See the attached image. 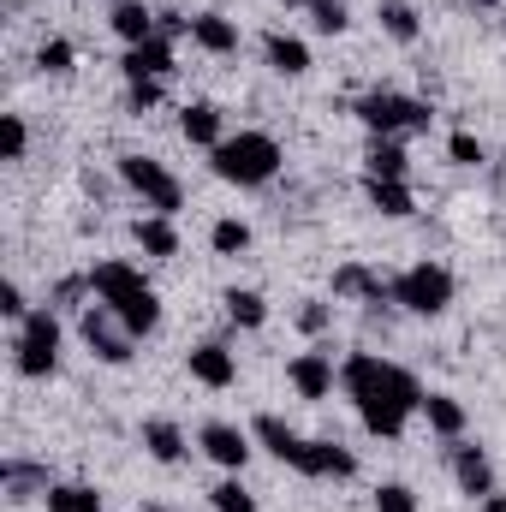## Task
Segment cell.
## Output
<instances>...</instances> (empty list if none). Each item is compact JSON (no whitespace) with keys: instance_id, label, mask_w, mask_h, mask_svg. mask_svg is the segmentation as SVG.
Masks as SVG:
<instances>
[{"instance_id":"obj_1","label":"cell","mask_w":506,"mask_h":512,"mask_svg":"<svg viewBox=\"0 0 506 512\" xmlns=\"http://www.w3.org/2000/svg\"><path fill=\"white\" fill-rule=\"evenodd\" d=\"M340 387H346V399L358 405L364 429L381 435V441H399L405 423L423 411V387H417V376L399 370V364H387V358H376V352H352V358L340 364Z\"/></svg>"},{"instance_id":"obj_2","label":"cell","mask_w":506,"mask_h":512,"mask_svg":"<svg viewBox=\"0 0 506 512\" xmlns=\"http://www.w3.org/2000/svg\"><path fill=\"white\" fill-rule=\"evenodd\" d=\"M90 286H96V304H108L137 340L161 328V292L143 280V268H131V262H96Z\"/></svg>"},{"instance_id":"obj_3","label":"cell","mask_w":506,"mask_h":512,"mask_svg":"<svg viewBox=\"0 0 506 512\" xmlns=\"http://www.w3.org/2000/svg\"><path fill=\"white\" fill-rule=\"evenodd\" d=\"M209 167H215V179L251 191V185H268L280 173V143L268 131H239V137H227V143L209 149Z\"/></svg>"},{"instance_id":"obj_4","label":"cell","mask_w":506,"mask_h":512,"mask_svg":"<svg viewBox=\"0 0 506 512\" xmlns=\"http://www.w3.org/2000/svg\"><path fill=\"white\" fill-rule=\"evenodd\" d=\"M12 364H18V376H30V382H42V376L60 370V316H54V304L30 310V316L18 322V334H12Z\"/></svg>"},{"instance_id":"obj_5","label":"cell","mask_w":506,"mask_h":512,"mask_svg":"<svg viewBox=\"0 0 506 512\" xmlns=\"http://www.w3.org/2000/svg\"><path fill=\"white\" fill-rule=\"evenodd\" d=\"M387 292H393V304L411 310V316H441L459 286H453V274H447L441 262H411L399 280H387Z\"/></svg>"},{"instance_id":"obj_6","label":"cell","mask_w":506,"mask_h":512,"mask_svg":"<svg viewBox=\"0 0 506 512\" xmlns=\"http://www.w3.org/2000/svg\"><path fill=\"white\" fill-rule=\"evenodd\" d=\"M358 120L370 126V137H405V131H429V102L417 96H399V90H370L358 102Z\"/></svg>"},{"instance_id":"obj_7","label":"cell","mask_w":506,"mask_h":512,"mask_svg":"<svg viewBox=\"0 0 506 512\" xmlns=\"http://www.w3.org/2000/svg\"><path fill=\"white\" fill-rule=\"evenodd\" d=\"M120 179L143 197V209H155V215H179L185 209V185L155 155H120Z\"/></svg>"},{"instance_id":"obj_8","label":"cell","mask_w":506,"mask_h":512,"mask_svg":"<svg viewBox=\"0 0 506 512\" xmlns=\"http://www.w3.org/2000/svg\"><path fill=\"white\" fill-rule=\"evenodd\" d=\"M78 334H84V346H90V358H96V364H108V370L131 364V346H137V334H131V328L114 316V310H108V304H84V316H78Z\"/></svg>"},{"instance_id":"obj_9","label":"cell","mask_w":506,"mask_h":512,"mask_svg":"<svg viewBox=\"0 0 506 512\" xmlns=\"http://www.w3.org/2000/svg\"><path fill=\"white\" fill-rule=\"evenodd\" d=\"M197 447L221 465V471H245L256 453V435L251 429H239V423H227V417H215V423H203L197 429Z\"/></svg>"},{"instance_id":"obj_10","label":"cell","mask_w":506,"mask_h":512,"mask_svg":"<svg viewBox=\"0 0 506 512\" xmlns=\"http://www.w3.org/2000/svg\"><path fill=\"white\" fill-rule=\"evenodd\" d=\"M447 465H453V483H459L471 501H489V495H495V459H489L477 441H447Z\"/></svg>"},{"instance_id":"obj_11","label":"cell","mask_w":506,"mask_h":512,"mask_svg":"<svg viewBox=\"0 0 506 512\" xmlns=\"http://www.w3.org/2000/svg\"><path fill=\"white\" fill-rule=\"evenodd\" d=\"M191 382H203L209 393H227V387L239 382V358L221 346V340H203V346H191Z\"/></svg>"},{"instance_id":"obj_12","label":"cell","mask_w":506,"mask_h":512,"mask_svg":"<svg viewBox=\"0 0 506 512\" xmlns=\"http://www.w3.org/2000/svg\"><path fill=\"white\" fill-rule=\"evenodd\" d=\"M334 376H340V370H334V352H298V358L286 364V382L298 387V399H316V405L334 393Z\"/></svg>"},{"instance_id":"obj_13","label":"cell","mask_w":506,"mask_h":512,"mask_svg":"<svg viewBox=\"0 0 506 512\" xmlns=\"http://www.w3.org/2000/svg\"><path fill=\"white\" fill-rule=\"evenodd\" d=\"M292 471H304V477H358V453L340 447V441H304Z\"/></svg>"},{"instance_id":"obj_14","label":"cell","mask_w":506,"mask_h":512,"mask_svg":"<svg viewBox=\"0 0 506 512\" xmlns=\"http://www.w3.org/2000/svg\"><path fill=\"white\" fill-rule=\"evenodd\" d=\"M251 435H256V447H262L268 459H280V465H298V453H304V435H298L286 417H274V411H262V417H256Z\"/></svg>"},{"instance_id":"obj_15","label":"cell","mask_w":506,"mask_h":512,"mask_svg":"<svg viewBox=\"0 0 506 512\" xmlns=\"http://www.w3.org/2000/svg\"><path fill=\"white\" fill-rule=\"evenodd\" d=\"M108 24H114V36H120L126 48H143V42H155V36H161V18H155L143 0H114Z\"/></svg>"},{"instance_id":"obj_16","label":"cell","mask_w":506,"mask_h":512,"mask_svg":"<svg viewBox=\"0 0 506 512\" xmlns=\"http://www.w3.org/2000/svg\"><path fill=\"white\" fill-rule=\"evenodd\" d=\"M137 435H143V453H149L155 465H179V459H185V447H191V441H185V429H179L173 417H149Z\"/></svg>"},{"instance_id":"obj_17","label":"cell","mask_w":506,"mask_h":512,"mask_svg":"<svg viewBox=\"0 0 506 512\" xmlns=\"http://www.w3.org/2000/svg\"><path fill=\"white\" fill-rule=\"evenodd\" d=\"M334 298H352V304H381V298H393L387 292V280L370 274L364 262H346V268H334Z\"/></svg>"},{"instance_id":"obj_18","label":"cell","mask_w":506,"mask_h":512,"mask_svg":"<svg viewBox=\"0 0 506 512\" xmlns=\"http://www.w3.org/2000/svg\"><path fill=\"white\" fill-rule=\"evenodd\" d=\"M0 477H6V501H12V507H24V501H48V489H54L48 471H42V465H24V459H6Z\"/></svg>"},{"instance_id":"obj_19","label":"cell","mask_w":506,"mask_h":512,"mask_svg":"<svg viewBox=\"0 0 506 512\" xmlns=\"http://www.w3.org/2000/svg\"><path fill=\"white\" fill-rule=\"evenodd\" d=\"M120 72H126V84H137V78H167V72H173V42L155 36V42H143V48H126Z\"/></svg>"},{"instance_id":"obj_20","label":"cell","mask_w":506,"mask_h":512,"mask_svg":"<svg viewBox=\"0 0 506 512\" xmlns=\"http://www.w3.org/2000/svg\"><path fill=\"white\" fill-rule=\"evenodd\" d=\"M179 131H185V143H197V149L227 143V120H221V108H215V102H191V108L179 114Z\"/></svg>"},{"instance_id":"obj_21","label":"cell","mask_w":506,"mask_h":512,"mask_svg":"<svg viewBox=\"0 0 506 512\" xmlns=\"http://www.w3.org/2000/svg\"><path fill=\"white\" fill-rule=\"evenodd\" d=\"M191 42H197L203 54H239V24L221 18V12H197V18H191Z\"/></svg>"},{"instance_id":"obj_22","label":"cell","mask_w":506,"mask_h":512,"mask_svg":"<svg viewBox=\"0 0 506 512\" xmlns=\"http://www.w3.org/2000/svg\"><path fill=\"white\" fill-rule=\"evenodd\" d=\"M262 54H268V66H274L280 78H304V72H310V48H304L298 36H286V30H268V36H262Z\"/></svg>"},{"instance_id":"obj_23","label":"cell","mask_w":506,"mask_h":512,"mask_svg":"<svg viewBox=\"0 0 506 512\" xmlns=\"http://www.w3.org/2000/svg\"><path fill=\"white\" fill-rule=\"evenodd\" d=\"M131 239H137V251L155 256V262L179 256V227H173V215H143V221L131 227Z\"/></svg>"},{"instance_id":"obj_24","label":"cell","mask_w":506,"mask_h":512,"mask_svg":"<svg viewBox=\"0 0 506 512\" xmlns=\"http://www.w3.org/2000/svg\"><path fill=\"white\" fill-rule=\"evenodd\" d=\"M423 417H429V429L441 435V441H465V405L453 399V393H423Z\"/></svg>"},{"instance_id":"obj_25","label":"cell","mask_w":506,"mask_h":512,"mask_svg":"<svg viewBox=\"0 0 506 512\" xmlns=\"http://www.w3.org/2000/svg\"><path fill=\"white\" fill-rule=\"evenodd\" d=\"M364 197H370V209L387 215V221H405V215L417 209V197H411L405 179H364Z\"/></svg>"},{"instance_id":"obj_26","label":"cell","mask_w":506,"mask_h":512,"mask_svg":"<svg viewBox=\"0 0 506 512\" xmlns=\"http://www.w3.org/2000/svg\"><path fill=\"white\" fill-rule=\"evenodd\" d=\"M364 179H411V155L399 149V137H376V143H370Z\"/></svg>"},{"instance_id":"obj_27","label":"cell","mask_w":506,"mask_h":512,"mask_svg":"<svg viewBox=\"0 0 506 512\" xmlns=\"http://www.w3.org/2000/svg\"><path fill=\"white\" fill-rule=\"evenodd\" d=\"M376 18H381V30H387L393 42H405V48L423 36V18H417V6H405V0H381Z\"/></svg>"},{"instance_id":"obj_28","label":"cell","mask_w":506,"mask_h":512,"mask_svg":"<svg viewBox=\"0 0 506 512\" xmlns=\"http://www.w3.org/2000/svg\"><path fill=\"white\" fill-rule=\"evenodd\" d=\"M221 304H227V316H233L239 328H262V322H268V298L251 292V286H227V298H221Z\"/></svg>"},{"instance_id":"obj_29","label":"cell","mask_w":506,"mask_h":512,"mask_svg":"<svg viewBox=\"0 0 506 512\" xmlns=\"http://www.w3.org/2000/svg\"><path fill=\"white\" fill-rule=\"evenodd\" d=\"M48 512H102V495L90 483H54L48 489Z\"/></svg>"},{"instance_id":"obj_30","label":"cell","mask_w":506,"mask_h":512,"mask_svg":"<svg viewBox=\"0 0 506 512\" xmlns=\"http://www.w3.org/2000/svg\"><path fill=\"white\" fill-rule=\"evenodd\" d=\"M209 507L215 512H256V495L239 483V471H233V477H221V483L209 489Z\"/></svg>"},{"instance_id":"obj_31","label":"cell","mask_w":506,"mask_h":512,"mask_svg":"<svg viewBox=\"0 0 506 512\" xmlns=\"http://www.w3.org/2000/svg\"><path fill=\"white\" fill-rule=\"evenodd\" d=\"M209 245H215V256L251 251V227H245L239 215H227V221H215V227H209Z\"/></svg>"},{"instance_id":"obj_32","label":"cell","mask_w":506,"mask_h":512,"mask_svg":"<svg viewBox=\"0 0 506 512\" xmlns=\"http://www.w3.org/2000/svg\"><path fill=\"white\" fill-rule=\"evenodd\" d=\"M310 24H316L322 36H346V30H352V12H346V0H316V6H310Z\"/></svg>"},{"instance_id":"obj_33","label":"cell","mask_w":506,"mask_h":512,"mask_svg":"<svg viewBox=\"0 0 506 512\" xmlns=\"http://www.w3.org/2000/svg\"><path fill=\"white\" fill-rule=\"evenodd\" d=\"M24 149H30V126L18 114H0V161H24Z\"/></svg>"},{"instance_id":"obj_34","label":"cell","mask_w":506,"mask_h":512,"mask_svg":"<svg viewBox=\"0 0 506 512\" xmlns=\"http://www.w3.org/2000/svg\"><path fill=\"white\" fill-rule=\"evenodd\" d=\"M72 60H78V54H72V42H60V36L36 48V66H42V72H54V78H66V72H72Z\"/></svg>"},{"instance_id":"obj_35","label":"cell","mask_w":506,"mask_h":512,"mask_svg":"<svg viewBox=\"0 0 506 512\" xmlns=\"http://www.w3.org/2000/svg\"><path fill=\"white\" fill-rule=\"evenodd\" d=\"M376 512H417V495L405 483H381L376 489Z\"/></svg>"},{"instance_id":"obj_36","label":"cell","mask_w":506,"mask_h":512,"mask_svg":"<svg viewBox=\"0 0 506 512\" xmlns=\"http://www.w3.org/2000/svg\"><path fill=\"white\" fill-rule=\"evenodd\" d=\"M447 155H453L459 167H477V161H483V143H477L471 131H453V137H447Z\"/></svg>"},{"instance_id":"obj_37","label":"cell","mask_w":506,"mask_h":512,"mask_svg":"<svg viewBox=\"0 0 506 512\" xmlns=\"http://www.w3.org/2000/svg\"><path fill=\"white\" fill-rule=\"evenodd\" d=\"M328 322H334V310H328L322 298H304V310H298V328H304V334H328Z\"/></svg>"},{"instance_id":"obj_38","label":"cell","mask_w":506,"mask_h":512,"mask_svg":"<svg viewBox=\"0 0 506 512\" xmlns=\"http://www.w3.org/2000/svg\"><path fill=\"white\" fill-rule=\"evenodd\" d=\"M0 316H6V322H24V316H30V304H24V292H18L12 280L0 286Z\"/></svg>"},{"instance_id":"obj_39","label":"cell","mask_w":506,"mask_h":512,"mask_svg":"<svg viewBox=\"0 0 506 512\" xmlns=\"http://www.w3.org/2000/svg\"><path fill=\"white\" fill-rule=\"evenodd\" d=\"M155 102H161V78H137V84H131V108L143 114V108H155Z\"/></svg>"},{"instance_id":"obj_40","label":"cell","mask_w":506,"mask_h":512,"mask_svg":"<svg viewBox=\"0 0 506 512\" xmlns=\"http://www.w3.org/2000/svg\"><path fill=\"white\" fill-rule=\"evenodd\" d=\"M483 512H506V501H501V495H489V501H483Z\"/></svg>"},{"instance_id":"obj_41","label":"cell","mask_w":506,"mask_h":512,"mask_svg":"<svg viewBox=\"0 0 506 512\" xmlns=\"http://www.w3.org/2000/svg\"><path fill=\"white\" fill-rule=\"evenodd\" d=\"M286 6H316V0H286Z\"/></svg>"},{"instance_id":"obj_42","label":"cell","mask_w":506,"mask_h":512,"mask_svg":"<svg viewBox=\"0 0 506 512\" xmlns=\"http://www.w3.org/2000/svg\"><path fill=\"white\" fill-rule=\"evenodd\" d=\"M149 512H179V507H149Z\"/></svg>"},{"instance_id":"obj_43","label":"cell","mask_w":506,"mask_h":512,"mask_svg":"<svg viewBox=\"0 0 506 512\" xmlns=\"http://www.w3.org/2000/svg\"><path fill=\"white\" fill-rule=\"evenodd\" d=\"M18 6H36V0H18Z\"/></svg>"},{"instance_id":"obj_44","label":"cell","mask_w":506,"mask_h":512,"mask_svg":"<svg viewBox=\"0 0 506 512\" xmlns=\"http://www.w3.org/2000/svg\"><path fill=\"white\" fill-rule=\"evenodd\" d=\"M501 30H506V18H501Z\"/></svg>"}]
</instances>
